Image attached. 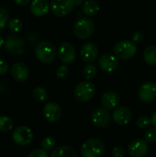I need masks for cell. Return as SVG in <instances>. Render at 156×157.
<instances>
[{"label":"cell","instance_id":"6da1fadb","mask_svg":"<svg viewBox=\"0 0 156 157\" xmlns=\"http://www.w3.org/2000/svg\"><path fill=\"white\" fill-rule=\"evenodd\" d=\"M57 55V50L51 41H41L35 47V56L42 63H51Z\"/></svg>","mask_w":156,"mask_h":157},{"label":"cell","instance_id":"7a4b0ae2","mask_svg":"<svg viewBox=\"0 0 156 157\" xmlns=\"http://www.w3.org/2000/svg\"><path fill=\"white\" fill-rule=\"evenodd\" d=\"M104 153L105 144L97 138H90L81 146L82 157H102Z\"/></svg>","mask_w":156,"mask_h":157},{"label":"cell","instance_id":"3957f363","mask_svg":"<svg viewBox=\"0 0 156 157\" xmlns=\"http://www.w3.org/2000/svg\"><path fill=\"white\" fill-rule=\"evenodd\" d=\"M95 31V24L88 17H79L74 25V35L81 40L90 38Z\"/></svg>","mask_w":156,"mask_h":157},{"label":"cell","instance_id":"277c9868","mask_svg":"<svg viewBox=\"0 0 156 157\" xmlns=\"http://www.w3.org/2000/svg\"><path fill=\"white\" fill-rule=\"evenodd\" d=\"M96 94V86L95 85L86 80L80 82L74 88V96L75 99L81 103H86L90 101Z\"/></svg>","mask_w":156,"mask_h":157},{"label":"cell","instance_id":"5b68a950","mask_svg":"<svg viewBox=\"0 0 156 157\" xmlns=\"http://www.w3.org/2000/svg\"><path fill=\"white\" fill-rule=\"evenodd\" d=\"M115 55L121 60H130L137 52V46L132 40H120L114 47Z\"/></svg>","mask_w":156,"mask_h":157},{"label":"cell","instance_id":"8992f818","mask_svg":"<svg viewBox=\"0 0 156 157\" xmlns=\"http://www.w3.org/2000/svg\"><path fill=\"white\" fill-rule=\"evenodd\" d=\"M34 134L32 130L25 125L15 128L12 132V140L19 146H27L32 143Z\"/></svg>","mask_w":156,"mask_h":157},{"label":"cell","instance_id":"52a82bcc","mask_svg":"<svg viewBox=\"0 0 156 157\" xmlns=\"http://www.w3.org/2000/svg\"><path fill=\"white\" fill-rule=\"evenodd\" d=\"M4 46L6 51L13 55H21L25 52L24 40L15 33L6 36Z\"/></svg>","mask_w":156,"mask_h":157},{"label":"cell","instance_id":"ba28073f","mask_svg":"<svg viewBox=\"0 0 156 157\" xmlns=\"http://www.w3.org/2000/svg\"><path fill=\"white\" fill-rule=\"evenodd\" d=\"M50 5L52 14L56 17H63L73 11L75 6V0H51Z\"/></svg>","mask_w":156,"mask_h":157},{"label":"cell","instance_id":"9c48e42d","mask_svg":"<svg viewBox=\"0 0 156 157\" xmlns=\"http://www.w3.org/2000/svg\"><path fill=\"white\" fill-rule=\"evenodd\" d=\"M90 119L96 127L104 129L109 125L111 121V116L108 110L102 107V108L94 109L91 112Z\"/></svg>","mask_w":156,"mask_h":157},{"label":"cell","instance_id":"30bf717a","mask_svg":"<svg viewBox=\"0 0 156 157\" xmlns=\"http://www.w3.org/2000/svg\"><path fill=\"white\" fill-rule=\"evenodd\" d=\"M57 54L59 59L63 63V64H70L74 63L76 58V52L74 47L67 41L62 42L59 45Z\"/></svg>","mask_w":156,"mask_h":157},{"label":"cell","instance_id":"8fae6325","mask_svg":"<svg viewBox=\"0 0 156 157\" xmlns=\"http://www.w3.org/2000/svg\"><path fill=\"white\" fill-rule=\"evenodd\" d=\"M138 96L143 103H152L156 98V84L151 81L144 82L139 87Z\"/></svg>","mask_w":156,"mask_h":157},{"label":"cell","instance_id":"7c38bea8","mask_svg":"<svg viewBox=\"0 0 156 157\" xmlns=\"http://www.w3.org/2000/svg\"><path fill=\"white\" fill-rule=\"evenodd\" d=\"M44 119L51 123L57 122L62 116V109L60 105L54 101H51L45 104L42 109Z\"/></svg>","mask_w":156,"mask_h":157},{"label":"cell","instance_id":"4fadbf2b","mask_svg":"<svg viewBox=\"0 0 156 157\" xmlns=\"http://www.w3.org/2000/svg\"><path fill=\"white\" fill-rule=\"evenodd\" d=\"M99 68L106 73L114 72L119 67V60L116 55L111 53H104L98 58Z\"/></svg>","mask_w":156,"mask_h":157},{"label":"cell","instance_id":"5bb4252c","mask_svg":"<svg viewBox=\"0 0 156 157\" xmlns=\"http://www.w3.org/2000/svg\"><path fill=\"white\" fill-rule=\"evenodd\" d=\"M148 150V143L141 139L133 140L128 146V153L131 157H144Z\"/></svg>","mask_w":156,"mask_h":157},{"label":"cell","instance_id":"9a60e30c","mask_svg":"<svg viewBox=\"0 0 156 157\" xmlns=\"http://www.w3.org/2000/svg\"><path fill=\"white\" fill-rule=\"evenodd\" d=\"M80 56L85 63H90L97 60L98 56V47L94 42H86L81 47Z\"/></svg>","mask_w":156,"mask_h":157},{"label":"cell","instance_id":"2e32d148","mask_svg":"<svg viewBox=\"0 0 156 157\" xmlns=\"http://www.w3.org/2000/svg\"><path fill=\"white\" fill-rule=\"evenodd\" d=\"M11 75L15 81L18 83H24L29 76V70L26 63L22 62L15 63L11 67Z\"/></svg>","mask_w":156,"mask_h":157},{"label":"cell","instance_id":"e0dca14e","mask_svg":"<svg viewBox=\"0 0 156 157\" xmlns=\"http://www.w3.org/2000/svg\"><path fill=\"white\" fill-rule=\"evenodd\" d=\"M131 118H132L131 110L124 106L117 108L112 114V120L114 121V122L120 126L128 124L131 121Z\"/></svg>","mask_w":156,"mask_h":157},{"label":"cell","instance_id":"ac0fdd59","mask_svg":"<svg viewBox=\"0 0 156 157\" xmlns=\"http://www.w3.org/2000/svg\"><path fill=\"white\" fill-rule=\"evenodd\" d=\"M51 8V5L48 0H32L29 10L35 17H43L48 14Z\"/></svg>","mask_w":156,"mask_h":157},{"label":"cell","instance_id":"d6986e66","mask_svg":"<svg viewBox=\"0 0 156 157\" xmlns=\"http://www.w3.org/2000/svg\"><path fill=\"white\" fill-rule=\"evenodd\" d=\"M120 102L119 94L114 91H108L103 94L101 98V105L104 109L110 110L116 109Z\"/></svg>","mask_w":156,"mask_h":157},{"label":"cell","instance_id":"ffe728a7","mask_svg":"<svg viewBox=\"0 0 156 157\" xmlns=\"http://www.w3.org/2000/svg\"><path fill=\"white\" fill-rule=\"evenodd\" d=\"M50 157H77V155L71 146L60 145L52 150Z\"/></svg>","mask_w":156,"mask_h":157},{"label":"cell","instance_id":"44dd1931","mask_svg":"<svg viewBox=\"0 0 156 157\" xmlns=\"http://www.w3.org/2000/svg\"><path fill=\"white\" fill-rule=\"evenodd\" d=\"M99 5L96 0H86L83 6L82 11L86 17H93L99 12Z\"/></svg>","mask_w":156,"mask_h":157},{"label":"cell","instance_id":"7402d4cb","mask_svg":"<svg viewBox=\"0 0 156 157\" xmlns=\"http://www.w3.org/2000/svg\"><path fill=\"white\" fill-rule=\"evenodd\" d=\"M143 59L145 63L149 65H155L156 64V46L155 45H149L145 48L143 52Z\"/></svg>","mask_w":156,"mask_h":157},{"label":"cell","instance_id":"603a6c76","mask_svg":"<svg viewBox=\"0 0 156 157\" xmlns=\"http://www.w3.org/2000/svg\"><path fill=\"white\" fill-rule=\"evenodd\" d=\"M32 98L38 102H46L48 100V93L45 88L37 86L32 90Z\"/></svg>","mask_w":156,"mask_h":157},{"label":"cell","instance_id":"cb8c5ba5","mask_svg":"<svg viewBox=\"0 0 156 157\" xmlns=\"http://www.w3.org/2000/svg\"><path fill=\"white\" fill-rule=\"evenodd\" d=\"M97 75V68L96 65L94 64H87L85 66L84 70H83V75L86 80H91L93 78H95Z\"/></svg>","mask_w":156,"mask_h":157},{"label":"cell","instance_id":"d4e9b609","mask_svg":"<svg viewBox=\"0 0 156 157\" xmlns=\"http://www.w3.org/2000/svg\"><path fill=\"white\" fill-rule=\"evenodd\" d=\"M7 26H8L9 30L11 32H13V33L16 34V33L19 32L22 29L23 23H22V21L19 18H17V17H12V18L9 19V21L7 23Z\"/></svg>","mask_w":156,"mask_h":157},{"label":"cell","instance_id":"484cf974","mask_svg":"<svg viewBox=\"0 0 156 157\" xmlns=\"http://www.w3.org/2000/svg\"><path fill=\"white\" fill-rule=\"evenodd\" d=\"M13 128V121L7 116H0V132H7Z\"/></svg>","mask_w":156,"mask_h":157},{"label":"cell","instance_id":"4316f807","mask_svg":"<svg viewBox=\"0 0 156 157\" xmlns=\"http://www.w3.org/2000/svg\"><path fill=\"white\" fill-rule=\"evenodd\" d=\"M55 144H56L55 139L51 136H47V137L43 138L41 143H40L41 149L46 151V152L53 150L55 147Z\"/></svg>","mask_w":156,"mask_h":157},{"label":"cell","instance_id":"83f0119b","mask_svg":"<svg viewBox=\"0 0 156 157\" xmlns=\"http://www.w3.org/2000/svg\"><path fill=\"white\" fill-rule=\"evenodd\" d=\"M55 75L57 76V78L63 80L65 79L68 75H69V68L66 64H61L56 68L55 71Z\"/></svg>","mask_w":156,"mask_h":157},{"label":"cell","instance_id":"f1b7e54d","mask_svg":"<svg viewBox=\"0 0 156 157\" xmlns=\"http://www.w3.org/2000/svg\"><path fill=\"white\" fill-rule=\"evenodd\" d=\"M9 21V13L7 9L0 6V30H2Z\"/></svg>","mask_w":156,"mask_h":157},{"label":"cell","instance_id":"f546056e","mask_svg":"<svg viewBox=\"0 0 156 157\" xmlns=\"http://www.w3.org/2000/svg\"><path fill=\"white\" fill-rule=\"evenodd\" d=\"M145 141L148 144H154L156 142V128H151L148 129V131L145 132L144 135Z\"/></svg>","mask_w":156,"mask_h":157},{"label":"cell","instance_id":"4dcf8cb0","mask_svg":"<svg viewBox=\"0 0 156 157\" xmlns=\"http://www.w3.org/2000/svg\"><path fill=\"white\" fill-rule=\"evenodd\" d=\"M151 123H152V122H151V119H149V118L146 117V116H142V117H140V118L137 120V121H136V125H137L139 128H141V129H145V128L149 127V125H150Z\"/></svg>","mask_w":156,"mask_h":157},{"label":"cell","instance_id":"1f68e13d","mask_svg":"<svg viewBox=\"0 0 156 157\" xmlns=\"http://www.w3.org/2000/svg\"><path fill=\"white\" fill-rule=\"evenodd\" d=\"M27 157H49L46 151L42 149H35L31 151Z\"/></svg>","mask_w":156,"mask_h":157},{"label":"cell","instance_id":"d6a6232c","mask_svg":"<svg viewBox=\"0 0 156 157\" xmlns=\"http://www.w3.org/2000/svg\"><path fill=\"white\" fill-rule=\"evenodd\" d=\"M144 38V33L142 31V30H137L135 31L132 36H131V39H132V41L134 43H138V42H141Z\"/></svg>","mask_w":156,"mask_h":157},{"label":"cell","instance_id":"836d02e7","mask_svg":"<svg viewBox=\"0 0 156 157\" xmlns=\"http://www.w3.org/2000/svg\"><path fill=\"white\" fill-rule=\"evenodd\" d=\"M111 155H112V157H124L125 152H124L123 148H121L120 146H116L113 148Z\"/></svg>","mask_w":156,"mask_h":157},{"label":"cell","instance_id":"e575fe53","mask_svg":"<svg viewBox=\"0 0 156 157\" xmlns=\"http://www.w3.org/2000/svg\"><path fill=\"white\" fill-rule=\"evenodd\" d=\"M8 71V64L6 61L0 59V75L6 74Z\"/></svg>","mask_w":156,"mask_h":157},{"label":"cell","instance_id":"d590c367","mask_svg":"<svg viewBox=\"0 0 156 157\" xmlns=\"http://www.w3.org/2000/svg\"><path fill=\"white\" fill-rule=\"evenodd\" d=\"M13 1L18 6H26L30 2V0H13Z\"/></svg>","mask_w":156,"mask_h":157},{"label":"cell","instance_id":"8d00e7d4","mask_svg":"<svg viewBox=\"0 0 156 157\" xmlns=\"http://www.w3.org/2000/svg\"><path fill=\"white\" fill-rule=\"evenodd\" d=\"M151 122H152V124L154 126V128H156V111L153 114V116H152V118H151Z\"/></svg>","mask_w":156,"mask_h":157},{"label":"cell","instance_id":"74e56055","mask_svg":"<svg viewBox=\"0 0 156 157\" xmlns=\"http://www.w3.org/2000/svg\"><path fill=\"white\" fill-rule=\"evenodd\" d=\"M86 1V0H75V6H80L82 4L84 5V3H85Z\"/></svg>","mask_w":156,"mask_h":157},{"label":"cell","instance_id":"f35d334b","mask_svg":"<svg viewBox=\"0 0 156 157\" xmlns=\"http://www.w3.org/2000/svg\"><path fill=\"white\" fill-rule=\"evenodd\" d=\"M4 44H5V40H4V39L2 38V36L0 35V49L4 46Z\"/></svg>","mask_w":156,"mask_h":157},{"label":"cell","instance_id":"ab89813d","mask_svg":"<svg viewBox=\"0 0 156 157\" xmlns=\"http://www.w3.org/2000/svg\"><path fill=\"white\" fill-rule=\"evenodd\" d=\"M96 1H98V0H96Z\"/></svg>","mask_w":156,"mask_h":157},{"label":"cell","instance_id":"60d3db41","mask_svg":"<svg viewBox=\"0 0 156 157\" xmlns=\"http://www.w3.org/2000/svg\"><path fill=\"white\" fill-rule=\"evenodd\" d=\"M1 157H2V156H1Z\"/></svg>","mask_w":156,"mask_h":157}]
</instances>
